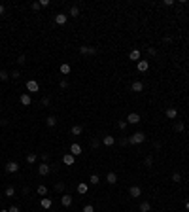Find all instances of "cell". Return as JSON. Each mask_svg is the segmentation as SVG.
Instances as JSON below:
<instances>
[{"label": "cell", "mask_w": 189, "mask_h": 212, "mask_svg": "<svg viewBox=\"0 0 189 212\" xmlns=\"http://www.w3.org/2000/svg\"><path fill=\"white\" fill-rule=\"evenodd\" d=\"M136 68H138V72H146V70L150 68V63H148V61H142V59H140V61L136 63Z\"/></svg>", "instance_id": "9"}, {"label": "cell", "mask_w": 189, "mask_h": 212, "mask_svg": "<svg viewBox=\"0 0 189 212\" xmlns=\"http://www.w3.org/2000/svg\"><path fill=\"white\" fill-rule=\"evenodd\" d=\"M83 212H95V207L93 204H85V207H83Z\"/></svg>", "instance_id": "39"}, {"label": "cell", "mask_w": 189, "mask_h": 212, "mask_svg": "<svg viewBox=\"0 0 189 212\" xmlns=\"http://www.w3.org/2000/svg\"><path fill=\"white\" fill-rule=\"evenodd\" d=\"M185 208H187V210H189V201H185Z\"/></svg>", "instance_id": "52"}, {"label": "cell", "mask_w": 189, "mask_h": 212, "mask_svg": "<svg viewBox=\"0 0 189 212\" xmlns=\"http://www.w3.org/2000/svg\"><path fill=\"white\" fill-rule=\"evenodd\" d=\"M61 204H62V207H70V204H72V195L65 193V195L61 197Z\"/></svg>", "instance_id": "12"}, {"label": "cell", "mask_w": 189, "mask_h": 212, "mask_svg": "<svg viewBox=\"0 0 189 212\" xmlns=\"http://www.w3.org/2000/svg\"><path fill=\"white\" fill-rule=\"evenodd\" d=\"M0 212H10V210H6V208H2V210H0Z\"/></svg>", "instance_id": "53"}, {"label": "cell", "mask_w": 189, "mask_h": 212, "mask_svg": "<svg viewBox=\"0 0 189 212\" xmlns=\"http://www.w3.org/2000/svg\"><path fill=\"white\" fill-rule=\"evenodd\" d=\"M6 80H10V74L6 70H0V82H6Z\"/></svg>", "instance_id": "32"}, {"label": "cell", "mask_w": 189, "mask_h": 212, "mask_svg": "<svg viewBox=\"0 0 189 212\" xmlns=\"http://www.w3.org/2000/svg\"><path fill=\"white\" fill-rule=\"evenodd\" d=\"M59 85H61V89H68V85H70V83H68L66 80H61V83H59Z\"/></svg>", "instance_id": "42"}, {"label": "cell", "mask_w": 189, "mask_h": 212, "mask_svg": "<svg viewBox=\"0 0 189 212\" xmlns=\"http://www.w3.org/2000/svg\"><path fill=\"white\" fill-rule=\"evenodd\" d=\"M129 193H131V197H134V199H136V197L142 195V188H140V186H132L129 189Z\"/></svg>", "instance_id": "11"}, {"label": "cell", "mask_w": 189, "mask_h": 212, "mask_svg": "<svg viewBox=\"0 0 189 212\" xmlns=\"http://www.w3.org/2000/svg\"><path fill=\"white\" fill-rule=\"evenodd\" d=\"M117 144H119V146H127V144H129V138H125V137H123V138L117 140Z\"/></svg>", "instance_id": "37"}, {"label": "cell", "mask_w": 189, "mask_h": 212, "mask_svg": "<svg viewBox=\"0 0 189 212\" xmlns=\"http://www.w3.org/2000/svg\"><path fill=\"white\" fill-rule=\"evenodd\" d=\"M49 171H51V167L47 165V163H42V165L38 167V172H40L42 176H47V174H49Z\"/></svg>", "instance_id": "10"}, {"label": "cell", "mask_w": 189, "mask_h": 212, "mask_svg": "<svg viewBox=\"0 0 189 212\" xmlns=\"http://www.w3.org/2000/svg\"><path fill=\"white\" fill-rule=\"evenodd\" d=\"M40 204H42V208H46V210H47V208H51L53 201L49 199V197H44V199H42V203H40Z\"/></svg>", "instance_id": "18"}, {"label": "cell", "mask_w": 189, "mask_h": 212, "mask_svg": "<svg viewBox=\"0 0 189 212\" xmlns=\"http://www.w3.org/2000/svg\"><path fill=\"white\" fill-rule=\"evenodd\" d=\"M46 123H47V127H55V125H57V117H55V116H47Z\"/></svg>", "instance_id": "24"}, {"label": "cell", "mask_w": 189, "mask_h": 212, "mask_svg": "<svg viewBox=\"0 0 189 212\" xmlns=\"http://www.w3.org/2000/svg\"><path fill=\"white\" fill-rule=\"evenodd\" d=\"M4 171L10 172V174H15V172H19V163H17V161H10V163H6Z\"/></svg>", "instance_id": "2"}, {"label": "cell", "mask_w": 189, "mask_h": 212, "mask_svg": "<svg viewBox=\"0 0 189 212\" xmlns=\"http://www.w3.org/2000/svg\"><path fill=\"white\" fill-rule=\"evenodd\" d=\"M172 182H176V184L181 182V174H180V172H174V174H172Z\"/></svg>", "instance_id": "33"}, {"label": "cell", "mask_w": 189, "mask_h": 212, "mask_svg": "<svg viewBox=\"0 0 189 212\" xmlns=\"http://www.w3.org/2000/svg\"><path fill=\"white\" fill-rule=\"evenodd\" d=\"M42 104H44V106H49V97H42Z\"/></svg>", "instance_id": "43"}, {"label": "cell", "mask_w": 189, "mask_h": 212, "mask_svg": "<svg viewBox=\"0 0 189 212\" xmlns=\"http://www.w3.org/2000/svg\"><path fill=\"white\" fill-rule=\"evenodd\" d=\"M144 140H146V135L140 131V133H134L132 137H129V144H142Z\"/></svg>", "instance_id": "1"}, {"label": "cell", "mask_w": 189, "mask_h": 212, "mask_svg": "<svg viewBox=\"0 0 189 212\" xmlns=\"http://www.w3.org/2000/svg\"><path fill=\"white\" fill-rule=\"evenodd\" d=\"M151 210V204L148 203V201H142L140 203V212H150Z\"/></svg>", "instance_id": "23"}, {"label": "cell", "mask_w": 189, "mask_h": 212, "mask_svg": "<svg viewBox=\"0 0 189 212\" xmlns=\"http://www.w3.org/2000/svg\"><path fill=\"white\" fill-rule=\"evenodd\" d=\"M127 125H129L127 121H117V127H119L121 131H125V129H127Z\"/></svg>", "instance_id": "38"}, {"label": "cell", "mask_w": 189, "mask_h": 212, "mask_svg": "<svg viewBox=\"0 0 189 212\" xmlns=\"http://www.w3.org/2000/svg\"><path fill=\"white\" fill-rule=\"evenodd\" d=\"M47 159H49V155H47V153H42V161H44V163H47Z\"/></svg>", "instance_id": "46"}, {"label": "cell", "mask_w": 189, "mask_h": 212, "mask_svg": "<svg viewBox=\"0 0 189 212\" xmlns=\"http://www.w3.org/2000/svg\"><path fill=\"white\" fill-rule=\"evenodd\" d=\"M87 189H89V186H87L85 182H80V184H78V193L85 195V193H87Z\"/></svg>", "instance_id": "19"}, {"label": "cell", "mask_w": 189, "mask_h": 212, "mask_svg": "<svg viewBox=\"0 0 189 212\" xmlns=\"http://www.w3.org/2000/svg\"><path fill=\"white\" fill-rule=\"evenodd\" d=\"M17 61H19V65H25V63H27V57H25L23 53H21L19 57H17Z\"/></svg>", "instance_id": "40"}, {"label": "cell", "mask_w": 189, "mask_h": 212, "mask_svg": "<svg viewBox=\"0 0 189 212\" xmlns=\"http://www.w3.org/2000/svg\"><path fill=\"white\" fill-rule=\"evenodd\" d=\"M36 193H38V195H42V197L47 195V188L44 186V184H42V186H38V188H36Z\"/></svg>", "instance_id": "26"}, {"label": "cell", "mask_w": 189, "mask_h": 212, "mask_svg": "<svg viewBox=\"0 0 189 212\" xmlns=\"http://www.w3.org/2000/svg\"><path fill=\"white\" fill-rule=\"evenodd\" d=\"M4 193H6V197H13V195H15V188H13V186H8Z\"/></svg>", "instance_id": "29"}, {"label": "cell", "mask_w": 189, "mask_h": 212, "mask_svg": "<svg viewBox=\"0 0 189 212\" xmlns=\"http://www.w3.org/2000/svg\"><path fill=\"white\" fill-rule=\"evenodd\" d=\"M66 21H68L66 13H57V15H55V23L57 25H66Z\"/></svg>", "instance_id": "7"}, {"label": "cell", "mask_w": 189, "mask_h": 212, "mask_svg": "<svg viewBox=\"0 0 189 212\" xmlns=\"http://www.w3.org/2000/svg\"><path fill=\"white\" fill-rule=\"evenodd\" d=\"M99 146H100V142H99L96 138H93V140H91V148H93V150H96Z\"/></svg>", "instance_id": "35"}, {"label": "cell", "mask_w": 189, "mask_h": 212, "mask_svg": "<svg viewBox=\"0 0 189 212\" xmlns=\"http://www.w3.org/2000/svg\"><path fill=\"white\" fill-rule=\"evenodd\" d=\"M74 161H76V157H74L72 153H65V155H62V163H65V165L72 167V165H74Z\"/></svg>", "instance_id": "6"}, {"label": "cell", "mask_w": 189, "mask_h": 212, "mask_svg": "<svg viewBox=\"0 0 189 212\" xmlns=\"http://www.w3.org/2000/svg\"><path fill=\"white\" fill-rule=\"evenodd\" d=\"M30 8H32L34 11H38V10L42 8V6H40V2H32V4H30Z\"/></svg>", "instance_id": "41"}, {"label": "cell", "mask_w": 189, "mask_h": 212, "mask_svg": "<svg viewBox=\"0 0 189 212\" xmlns=\"http://www.w3.org/2000/svg\"><path fill=\"white\" fill-rule=\"evenodd\" d=\"M68 15L70 17H80V6H72L70 11H68Z\"/></svg>", "instance_id": "22"}, {"label": "cell", "mask_w": 189, "mask_h": 212, "mask_svg": "<svg viewBox=\"0 0 189 212\" xmlns=\"http://www.w3.org/2000/svg\"><path fill=\"white\" fill-rule=\"evenodd\" d=\"M21 193H23V195H29L30 189H29V188H23V189H21Z\"/></svg>", "instance_id": "47"}, {"label": "cell", "mask_w": 189, "mask_h": 212, "mask_svg": "<svg viewBox=\"0 0 189 212\" xmlns=\"http://www.w3.org/2000/svg\"><path fill=\"white\" fill-rule=\"evenodd\" d=\"M36 159H38V155L36 153H29V155H27V163H36Z\"/></svg>", "instance_id": "28"}, {"label": "cell", "mask_w": 189, "mask_h": 212, "mask_svg": "<svg viewBox=\"0 0 189 212\" xmlns=\"http://www.w3.org/2000/svg\"><path fill=\"white\" fill-rule=\"evenodd\" d=\"M148 53L150 55H157V49L155 47H148Z\"/></svg>", "instance_id": "44"}, {"label": "cell", "mask_w": 189, "mask_h": 212, "mask_svg": "<svg viewBox=\"0 0 189 212\" xmlns=\"http://www.w3.org/2000/svg\"><path fill=\"white\" fill-rule=\"evenodd\" d=\"M27 91H29V93H38V91H40L38 82L36 80H29V82H27Z\"/></svg>", "instance_id": "3"}, {"label": "cell", "mask_w": 189, "mask_h": 212, "mask_svg": "<svg viewBox=\"0 0 189 212\" xmlns=\"http://www.w3.org/2000/svg\"><path fill=\"white\" fill-rule=\"evenodd\" d=\"M144 165H146V167H153V157H151V155H146Z\"/></svg>", "instance_id": "31"}, {"label": "cell", "mask_w": 189, "mask_h": 212, "mask_svg": "<svg viewBox=\"0 0 189 212\" xmlns=\"http://www.w3.org/2000/svg\"><path fill=\"white\" fill-rule=\"evenodd\" d=\"M80 53L81 55H95L96 47H93V46H80Z\"/></svg>", "instance_id": "4"}, {"label": "cell", "mask_w": 189, "mask_h": 212, "mask_svg": "<svg viewBox=\"0 0 189 212\" xmlns=\"http://www.w3.org/2000/svg\"><path fill=\"white\" fill-rule=\"evenodd\" d=\"M106 180H108L110 184H115V182H117V174H115V172H108V174H106Z\"/></svg>", "instance_id": "25"}, {"label": "cell", "mask_w": 189, "mask_h": 212, "mask_svg": "<svg viewBox=\"0 0 189 212\" xmlns=\"http://www.w3.org/2000/svg\"><path fill=\"white\" fill-rule=\"evenodd\" d=\"M0 114H2V104H0Z\"/></svg>", "instance_id": "54"}, {"label": "cell", "mask_w": 189, "mask_h": 212, "mask_svg": "<svg viewBox=\"0 0 189 212\" xmlns=\"http://www.w3.org/2000/svg\"><path fill=\"white\" fill-rule=\"evenodd\" d=\"M8 210H10V212H19V207H15V204H13V207H10Z\"/></svg>", "instance_id": "48"}, {"label": "cell", "mask_w": 189, "mask_h": 212, "mask_svg": "<svg viewBox=\"0 0 189 212\" xmlns=\"http://www.w3.org/2000/svg\"><path fill=\"white\" fill-rule=\"evenodd\" d=\"M153 148H155V150H161V142H153Z\"/></svg>", "instance_id": "50"}, {"label": "cell", "mask_w": 189, "mask_h": 212, "mask_svg": "<svg viewBox=\"0 0 189 212\" xmlns=\"http://www.w3.org/2000/svg\"><path fill=\"white\" fill-rule=\"evenodd\" d=\"M102 144L104 146H112V144H115V138L112 137V135H106V137L102 138Z\"/></svg>", "instance_id": "17"}, {"label": "cell", "mask_w": 189, "mask_h": 212, "mask_svg": "<svg viewBox=\"0 0 189 212\" xmlns=\"http://www.w3.org/2000/svg\"><path fill=\"white\" fill-rule=\"evenodd\" d=\"M81 133H83V127H81V125H74V127H72V135L78 137V135H81Z\"/></svg>", "instance_id": "27"}, {"label": "cell", "mask_w": 189, "mask_h": 212, "mask_svg": "<svg viewBox=\"0 0 189 212\" xmlns=\"http://www.w3.org/2000/svg\"><path fill=\"white\" fill-rule=\"evenodd\" d=\"M19 102L23 104V106H30V102H32V98H30V95L29 93H23L19 97Z\"/></svg>", "instance_id": "8"}, {"label": "cell", "mask_w": 189, "mask_h": 212, "mask_svg": "<svg viewBox=\"0 0 189 212\" xmlns=\"http://www.w3.org/2000/svg\"><path fill=\"white\" fill-rule=\"evenodd\" d=\"M131 89L134 91V93H140V91H144V83H142V82H132Z\"/></svg>", "instance_id": "14"}, {"label": "cell", "mask_w": 189, "mask_h": 212, "mask_svg": "<svg viewBox=\"0 0 189 212\" xmlns=\"http://www.w3.org/2000/svg\"><path fill=\"white\" fill-rule=\"evenodd\" d=\"M40 6H42V8H46V6H49V0H40Z\"/></svg>", "instance_id": "45"}, {"label": "cell", "mask_w": 189, "mask_h": 212, "mask_svg": "<svg viewBox=\"0 0 189 212\" xmlns=\"http://www.w3.org/2000/svg\"><path fill=\"white\" fill-rule=\"evenodd\" d=\"M187 46H189V38H187Z\"/></svg>", "instance_id": "55"}, {"label": "cell", "mask_w": 189, "mask_h": 212, "mask_svg": "<svg viewBox=\"0 0 189 212\" xmlns=\"http://www.w3.org/2000/svg\"><path fill=\"white\" fill-rule=\"evenodd\" d=\"M70 153H72L74 157H76V155H80V153H81V146H80L78 142H74L72 146H70Z\"/></svg>", "instance_id": "13"}, {"label": "cell", "mask_w": 189, "mask_h": 212, "mask_svg": "<svg viewBox=\"0 0 189 212\" xmlns=\"http://www.w3.org/2000/svg\"><path fill=\"white\" fill-rule=\"evenodd\" d=\"M127 123H131V125L140 123V114H138V112H131V114L127 116Z\"/></svg>", "instance_id": "5"}, {"label": "cell", "mask_w": 189, "mask_h": 212, "mask_svg": "<svg viewBox=\"0 0 189 212\" xmlns=\"http://www.w3.org/2000/svg\"><path fill=\"white\" fill-rule=\"evenodd\" d=\"M59 70H61V74H62V76H68V74H70V70H72V68H70V65H68V63H62Z\"/></svg>", "instance_id": "16"}, {"label": "cell", "mask_w": 189, "mask_h": 212, "mask_svg": "<svg viewBox=\"0 0 189 212\" xmlns=\"http://www.w3.org/2000/svg\"><path fill=\"white\" fill-rule=\"evenodd\" d=\"M129 57H131V61H140V49H132V51L129 53Z\"/></svg>", "instance_id": "20"}, {"label": "cell", "mask_w": 189, "mask_h": 212, "mask_svg": "<svg viewBox=\"0 0 189 212\" xmlns=\"http://www.w3.org/2000/svg\"><path fill=\"white\" fill-rule=\"evenodd\" d=\"M174 131H176V133H184L185 131V123L184 121H176V123H174Z\"/></svg>", "instance_id": "21"}, {"label": "cell", "mask_w": 189, "mask_h": 212, "mask_svg": "<svg viewBox=\"0 0 189 212\" xmlns=\"http://www.w3.org/2000/svg\"><path fill=\"white\" fill-rule=\"evenodd\" d=\"M163 4H165V6H174V0H165Z\"/></svg>", "instance_id": "49"}, {"label": "cell", "mask_w": 189, "mask_h": 212, "mask_svg": "<svg viewBox=\"0 0 189 212\" xmlns=\"http://www.w3.org/2000/svg\"><path fill=\"white\" fill-rule=\"evenodd\" d=\"M89 182L93 184V186H96V184L100 182V178H99V174H91V178H89Z\"/></svg>", "instance_id": "30"}, {"label": "cell", "mask_w": 189, "mask_h": 212, "mask_svg": "<svg viewBox=\"0 0 189 212\" xmlns=\"http://www.w3.org/2000/svg\"><path fill=\"white\" fill-rule=\"evenodd\" d=\"M19 76H21V74H19V70H13V72L10 74V78H11V80H19Z\"/></svg>", "instance_id": "36"}, {"label": "cell", "mask_w": 189, "mask_h": 212, "mask_svg": "<svg viewBox=\"0 0 189 212\" xmlns=\"http://www.w3.org/2000/svg\"><path fill=\"white\" fill-rule=\"evenodd\" d=\"M4 13H6V8H4L2 4H0V15H4Z\"/></svg>", "instance_id": "51"}, {"label": "cell", "mask_w": 189, "mask_h": 212, "mask_svg": "<svg viewBox=\"0 0 189 212\" xmlns=\"http://www.w3.org/2000/svg\"><path fill=\"white\" fill-rule=\"evenodd\" d=\"M165 114H166V117H169V119H176V116H178V110H176V108H166V112H165Z\"/></svg>", "instance_id": "15"}, {"label": "cell", "mask_w": 189, "mask_h": 212, "mask_svg": "<svg viewBox=\"0 0 189 212\" xmlns=\"http://www.w3.org/2000/svg\"><path fill=\"white\" fill-rule=\"evenodd\" d=\"M55 189H57V191H65V184H62V182H57V184H55Z\"/></svg>", "instance_id": "34"}]
</instances>
